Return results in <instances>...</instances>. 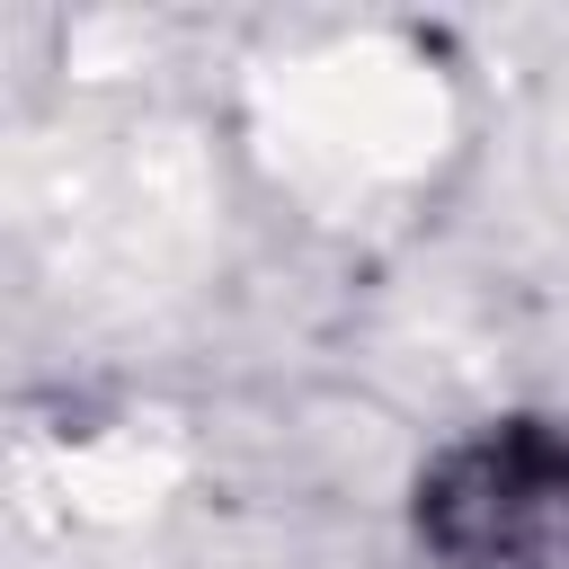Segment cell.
Returning a JSON list of instances; mask_svg holds the SVG:
<instances>
[{
  "instance_id": "6da1fadb",
  "label": "cell",
  "mask_w": 569,
  "mask_h": 569,
  "mask_svg": "<svg viewBox=\"0 0 569 569\" xmlns=\"http://www.w3.org/2000/svg\"><path fill=\"white\" fill-rule=\"evenodd\" d=\"M427 569H569V427L489 418L418 471Z\"/></svg>"
}]
</instances>
